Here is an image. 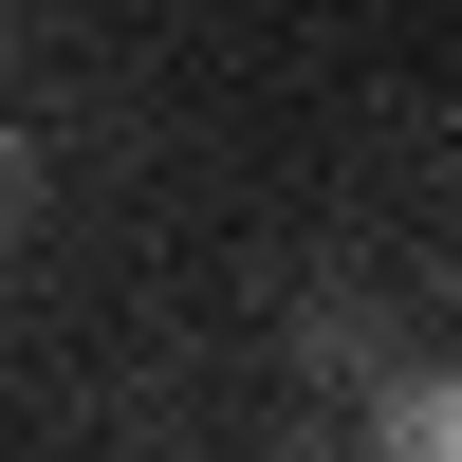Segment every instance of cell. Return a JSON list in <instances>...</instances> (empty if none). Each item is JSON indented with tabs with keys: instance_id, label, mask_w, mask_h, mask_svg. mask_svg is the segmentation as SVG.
<instances>
[{
	"instance_id": "cell-1",
	"label": "cell",
	"mask_w": 462,
	"mask_h": 462,
	"mask_svg": "<svg viewBox=\"0 0 462 462\" xmlns=\"http://www.w3.org/2000/svg\"><path fill=\"white\" fill-rule=\"evenodd\" d=\"M370 462H462V370H370Z\"/></svg>"
},
{
	"instance_id": "cell-2",
	"label": "cell",
	"mask_w": 462,
	"mask_h": 462,
	"mask_svg": "<svg viewBox=\"0 0 462 462\" xmlns=\"http://www.w3.org/2000/svg\"><path fill=\"white\" fill-rule=\"evenodd\" d=\"M37 185H56V167H37V130H19V111H0V241H19V222H37Z\"/></svg>"
}]
</instances>
